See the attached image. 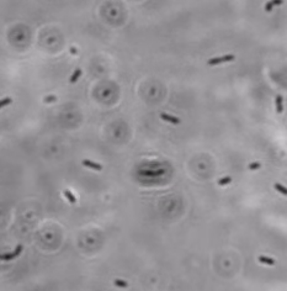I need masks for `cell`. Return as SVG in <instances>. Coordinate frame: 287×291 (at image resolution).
I'll return each instance as SVG.
<instances>
[{
    "mask_svg": "<svg viewBox=\"0 0 287 291\" xmlns=\"http://www.w3.org/2000/svg\"><path fill=\"white\" fill-rule=\"evenodd\" d=\"M55 100V98L54 96H52V98H46V101L48 102V101H54Z\"/></svg>",
    "mask_w": 287,
    "mask_h": 291,
    "instance_id": "2e32d148",
    "label": "cell"
},
{
    "mask_svg": "<svg viewBox=\"0 0 287 291\" xmlns=\"http://www.w3.org/2000/svg\"><path fill=\"white\" fill-rule=\"evenodd\" d=\"M9 104H11V99L10 98H5L3 100H0V109L6 106V105H9Z\"/></svg>",
    "mask_w": 287,
    "mask_h": 291,
    "instance_id": "4fadbf2b",
    "label": "cell"
},
{
    "mask_svg": "<svg viewBox=\"0 0 287 291\" xmlns=\"http://www.w3.org/2000/svg\"><path fill=\"white\" fill-rule=\"evenodd\" d=\"M160 117H162V120H164V121H166V122H170V123H173V125H179V123H180V119H178V117H175V116H171V115H168V114H165V112H162V114H160Z\"/></svg>",
    "mask_w": 287,
    "mask_h": 291,
    "instance_id": "3957f363",
    "label": "cell"
},
{
    "mask_svg": "<svg viewBox=\"0 0 287 291\" xmlns=\"http://www.w3.org/2000/svg\"><path fill=\"white\" fill-rule=\"evenodd\" d=\"M272 2H269V3H266V5H265V10L267 11V12H270L271 10H272Z\"/></svg>",
    "mask_w": 287,
    "mask_h": 291,
    "instance_id": "5bb4252c",
    "label": "cell"
},
{
    "mask_svg": "<svg viewBox=\"0 0 287 291\" xmlns=\"http://www.w3.org/2000/svg\"><path fill=\"white\" fill-rule=\"evenodd\" d=\"M275 104H276V112L281 114L283 111V98L281 95H277L276 100H275Z\"/></svg>",
    "mask_w": 287,
    "mask_h": 291,
    "instance_id": "5b68a950",
    "label": "cell"
},
{
    "mask_svg": "<svg viewBox=\"0 0 287 291\" xmlns=\"http://www.w3.org/2000/svg\"><path fill=\"white\" fill-rule=\"evenodd\" d=\"M281 4H282L281 0H276V2H272V5H281Z\"/></svg>",
    "mask_w": 287,
    "mask_h": 291,
    "instance_id": "9a60e30c",
    "label": "cell"
},
{
    "mask_svg": "<svg viewBox=\"0 0 287 291\" xmlns=\"http://www.w3.org/2000/svg\"><path fill=\"white\" fill-rule=\"evenodd\" d=\"M274 188L279 191V192H281L282 195H285V196H287V188H285L283 185H281V184H275L274 185Z\"/></svg>",
    "mask_w": 287,
    "mask_h": 291,
    "instance_id": "9c48e42d",
    "label": "cell"
},
{
    "mask_svg": "<svg viewBox=\"0 0 287 291\" xmlns=\"http://www.w3.org/2000/svg\"><path fill=\"white\" fill-rule=\"evenodd\" d=\"M260 166H261V164H260L259 162H254V163H250L248 168H249V170H256V169L260 168Z\"/></svg>",
    "mask_w": 287,
    "mask_h": 291,
    "instance_id": "7c38bea8",
    "label": "cell"
},
{
    "mask_svg": "<svg viewBox=\"0 0 287 291\" xmlns=\"http://www.w3.org/2000/svg\"><path fill=\"white\" fill-rule=\"evenodd\" d=\"M83 164H84L85 167L90 168V169H94V170H98V172L102 170V167H101L100 164H98V163H95V162H91V160H89V159H84V160H83Z\"/></svg>",
    "mask_w": 287,
    "mask_h": 291,
    "instance_id": "277c9868",
    "label": "cell"
},
{
    "mask_svg": "<svg viewBox=\"0 0 287 291\" xmlns=\"http://www.w3.org/2000/svg\"><path fill=\"white\" fill-rule=\"evenodd\" d=\"M21 252H22V246H17L14 253H6V254L0 256V260H12V259H15L20 256Z\"/></svg>",
    "mask_w": 287,
    "mask_h": 291,
    "instance_id": "7a4b0ae2",
    "label": "cell"
},
{
    "mask_svg": "<svg viewBox=\"0 0 287 291\" xmlns=\"http://www.w3.org/2000/svg\"><path fill=\"white\" fill-rule=\"evenodd\" d=\"M115 285H116V286H118V287H122V289H126V287L128 286V284H127L126 281H123V280H120V279L115 280Z\"/></svg>",
    "mask_w": 287,
    "mask_h": 291,
    "instance_id": "8fae6325",
    "label": "cell"
},
{
    "mask_svg": "<svg viewBox=\"0 0 287 291\" xmlns=\"http://www.w3.org/2000/svg\"><path fill=\"white\" fill-rule=\"evenodd\" d=\"M232 181V178L231 176H225V178H222V179H219L218 180V185H221V186H223V185H227V184H229Z\"/></svg>",
    "mask_w": 287,
    "mask_h": 291,
    "instance_id": "30bf717a",
    "label": "cell"
},
{
    "mask_svg": "<svg viewBox=\"0 0 287 291\" xmlns=\"http://www.w3.org/2000/svg\"><path fill=\"white\" fill-rule=\"evenodd\" d=\"M258 260H259L260 263H262V264H266V265H274V264H275V260H274V259L267 258V257H264V256H260V257L258 258Z\"/></svg>",
    "mask_w": 287,
    "mask_h": 291,
    "instance_id": "8992f818",
    "label": "cell"
},
{
    "mask_svg": "<svg viewBox=\"0 0 287 291\" xmlns=\"http://www.w3.org/2000/svg\"><path fill=\"white\" fill-rule=\"evenodd\" d=\"M234 56L233 54H225V56H222V57H216V58H212L209 59L207 63L208 65H217V64H221V63H228V62H232L234 61Z\"/></svg>",
    "mask_w": 287,
    "mask_h": 291,
    "instance_id": "6da1fadb",
    "label": "cell"
},
{
    "mask_svg": "<svg viewBox=\"0 0 287 291\" xmlns=\"http://www.w3.org/2000/svg\"><path fill=\"white\" fill-rule=\"evenodd\" d=\"M80 75H82V70H80V69H76V70L73 73V75L70 77V83H76V80L79 79Z\"/></svg>",
    "mask_w": 287,
    "mask_h": 291,
    "instance_id": "ba28073f",
    "label": "cell"
},
{
    "mask_svg": "<svg viewBox=\"0 0 287 291\" xmlns=\"http://www.w3.org/2000/svg\"><path fill=\"white\" fill-rule=\"evenodd\" d=\"M63 192H64V196L68 199V201H69V202H72V204H75V202H76V199L74 197V195H73L68 189H65Z\"/></svg>",
    "mask_w": 287,
    "mask_h": 291,
    "instance_id": "52a82bcc",
    "label": "cell"
}]
</instances>
